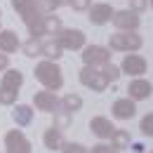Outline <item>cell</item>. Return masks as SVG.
<instances>
[{
  "instance_id": "cell-1",
  "label": "cell",
  "mask_w": 153,
  "mask_h": 153,
  "mask_svg": "<svg viewBox=\"0 0 153 153\" xmlns=\"http://www.w3.org/2000/svg\"><path fill=\"white\" fill-rule=\"evenodd\" d=\"M24 85V73L17 68H5L2 80H0V104L12 106L19 97V87Z\"/></svg>"
},
{
  "instance_id": "cell-2",
  "label": "cell",
  "mask_w": 153,
  "mask_h": 153,
  "mask_svg": "<svg viewBox=\"0 0 153 153\" xmlns=\"http://www.w3.org/2000/svg\"><path fill=\"white\" fill-rule=\"evenodd\" d=\"M36 78L42 82L45 90L57 92V90L64 87V73H61V68L57 66V61H50V59L40 61L38 66H36Z\"/></svg>"
},
{
  "instance_id": "cell-3",
  "label": "cell",
  "mask_w": 153,
  "mask_h": 153,
  "mask_svg": "<svg viewBox=\"0 0 153 153\" xmlns=\"http://www.w3.org/2000/svg\"><path fill=\"white\" fill-rule=\"evenodd\" d=\"M144 40L137 31H115L113 36H108V50L115 52H137L141 50Z\"/></svg>"
},
{
  "instance_id": "cell-4",
  "label": "cell",
  "mask_w": 153,
  "mask_h": 153,
  "mask_svg": "<svg viewBox=\"0 0 153 153\" xmlns=\"http://www.w3.org/2000/svg\"><path fill=\"white\" fill-rule=\"evenodd\" d=\"M78 78H80V82L85 85V87H90L92 92H104L111 82H108V78L104 76V71H99L97 66H82L80 68V73H78Z\"/></svg>"
},
{
  "instance_id": "cell-5",
  "label": "cell",
  "mask_w": 153,
  "mask_h": 153,
  "mask_svg": "<svg viewBox=\"0 0 153 153\" xmlns=\"http://www.w3.org/2000/svg\"><path fill=\"white\" fill-rule=\"evenodd\" d=\"M54 40H57L64 50H82L85 42H87L85 33H82L80 28H61V31L54 33Z\"/></svg>"
},
{
  "instance_id": "cell-6",
  "label": "cell",
  "mask_w": 153,
  "mask_h": 153,
  "mask_svg": "<svg viewBox=\"0 0 153 153\" xmlns=\"http://www.w3.org/2000/svg\"><path fill=\"white\" fill-rule=\"evenodd\" d=\"M33 144L21 130H10L5 134V153H31Z\"/></svg>"
},
{
  "instance_id": "cell-7",
  "label": "cell",
  "mask_w": 153,
  "mask_h": 153,
  "mask_svg": "<svg viewBox=\"0 0 153 153\" xmlns=\"http://www.w3.org/2000/svg\"><path fill=\"white\" fill-rule=\"evenodd\" d=\"M111 21H113V26L118 28V31H137L139 26H141V19H139V12H134V10H115L113 17H111Z\"/></svg>"
},
{
  "instance_id": "cell-8",
  "label": "cell",
  "mask_w": 153,
  "mask_h": 153,
  "mask_svg": "<svg viewBox=\"0 0 153 153\" xmlns=\"http://www.w3.org/2000/svg\"><path fill=\"white\" fill-rule=\"evenodd\" d=\"M82 61L87 66H104L111 61V50L104 45H85L82 47Z\"/></svg>"
},
{
  "instance_id": "cell-9",
  "label": "cell",
  "mask_w": 153,
  "mask_h": 153,
  "mask_svg": "<svg viewBox=\"0 0 153 153\" xmlns=\"http://www.w3.org/2000/svg\"><path fill=\"white\" fill-rule=\"evenodd\" d=\"M146 66L149 64H146V59L141 54H125L123 64H120V71L127 73V76H132V78H141L146 73Z\"/></svg>"
},
{
  "instance_id": "cell-10",
  "label": "cell",
  "mask_w": 153,
  "mask_h": 153,
  "mask_svg": "<svg viewBox=\"0 0 153 153\" xmlns=\"http://www.w3.org/2000/svg\"><path fill=\"white\" fill-rule=\"evenodd\" d=\"M33 106L38 111H45V113H54L59 106H61V101L57 99V94L52 90H40V92L33 94Z\"/></svg>"
},
{
  "instance_id": "cell-11",
  "label": "cell",
  "mask_w": 153,
  "mask_h": 153,
  "mask_svg": "<svg viewBox=\"0 0 153 153\" xmlns=\"http://www.w3.org/2000/svg\"><path fill=\"white\" fill-rule=\"evenodd\" d=\"M90 24H94V26H104V24H108L111 17H113V7L108 5V2H97V5H90Z\"/></svg>"
},
{
  "instance_id": "cell-12",
  "label": "cell",
  "mask_w": 153,
  "mask_h": 153,
  "mask_svg": "<svg viewBox=\"0 0 153 153\" xmlns=\"http://www.w3.org/2000/svg\"><path fill=\"white\" fill-rule=\"evenodd\" d=\"M111 111H113V118H118V120H130V118L137 115V101L130 99V97L115 99L113 106H111Z\"/></svg>"
},
{
  "instance_id": "cell-13",
  "label": "cell",
  "mask_w": 153,
  "mask_h": 153,
  "mask_svg": "<svg viewBox=\"0 0 153 153\" xmlns=\"http://www.w3.org/2000/svg\"><path fill=\"white\" fill-rule=\"evenodd\" d=\"M127 92H130V99L144 101V99H149V97L153 94V85L149 80H144V78H134L132 82L127 85Z\"/></svg>"
},
{
  "instance_id": "cell-14",
  "label": "cell",
  "mask_w": 153,
  "mask_h": 153,
  "mask_svg": "<svg viewBox=\"0 0 153 153\" xmlns=\"http://www.w3.org/2000/svg\"><path fill=\"white\" fill-rule=\"evenodd\" d=\"M90 130H92V134L99 137V139H111L115 125L108 120V118H104V115H94V118L90 120Z\"/></svg>"
},
{
  "instance_id": "cell-15",
  "label": "cell",
  "mask_w": 153,
  "mask_h": 153,
  "mask_svg": "<svg viewBox=\"0 0 153 153\" xmlns=\"http://www.w3.org/2000/svg\"><path fill=\"white\" fill-rule=\"evenodd\" d=\"M21 47V42H19V36L14 33V31H0V52L2 54H12V52H17Z\"/></svg>"
},
{
  "instance_id": "cell-16",
  "label": "cell",
  "mask_w": 153,
  "mask_h": 153,
  "mask_svg": "<svg viewBox=\"0 0 153 153\" xmlns=\"http://www.w3.org/2000/svg\"><path fill=\"white\" fill-rule=\"evenodd\" d=\"M40 57L50 59V61H59V59L64 57V47H61L54 38H52V40H45V42L40 45Z\"/></svg>"
},
{
  "instance_id": "cell-17",
  "label": "cell",
  "mask_w": 153,
  "mask_h": 153,
  "mask_svg": "<svg viewBox=\"0 0 153 153\" xmlns=\"http://www.w3.org/2000/svg\"><path fill=\"white\" fill-rule=\"evenodd\" d=\"M12 120H14L19 127L31 125V120H33V108H31L28 104H17L14 111H12Z\"/></svg>"
},
{
  "instance_id": "cell-18",
  "label": "cell",
  "mask_w": 153,
  "mask_h": 153,
  "mask_svg": "<svg viewBox=\"0 0 153 153\" xmlns=\"http://www.w3.org/2000/svg\"><path fill=\"white\" fill-rule=\"evenodd\" d=\"M64 132H59L57 127H50L45 137H42V141H45V149H50V151H61V144H64Z\"/></svg>"
},
{
  "instance_id": "cell-19",
  "label": "cell",
  "mask_w": 153,
  "mask_h": 153,
  "mask_svg": "<svg viewBox=\"0 0 153 153\" xmlns=\"http://www.w3.org/2000/svg\"><path fill=\"white\" fill-rule=\"evenodd\" d=\"M71 123H73V113H71V111H66L64 106L54 111V125H52V127H57L59 132H66V130L71 127Z\"/></svg>"
},
{
  "instance_id": "cell-20",
  "label": "cell",
  "mask_w": 153,
  "mask_h": 153,
  "mask_svg": "<svg viewBox=\"0 0 153 153\" xmlns=\"http://www.w3.org/2000/svg\"><path fill=\"white\" fill-rule=\"evenodd\" d=\"M111 144H113L118 151H127V149L132 146V137H130V132H125V130H118V127H115L113 134H111Z\"/></svg>"
},
{
  "instance_id": "cell-21",
  "label": "cell",
  "mask_w": 153,
  "mask_h": 153,
  "mask_svg": "<svg viewBox=\"0 0 153 153\" xmlns=\"http://www.w3.org/2000/svg\"><path fill=\"white\" fill-rule=\"evenodd\" d=\"M61 28H64V26H61V19H59L54 12H50V14L42 17V31H45V36H54Z\"/></svg>"
},
{
  "instance_id": "cell-22",
  "label": "cell",
  "mask_w": 153,
  "mask_h": 153,
  "mask_svg": "<svg viewBox=\"0 0 153 153\" xmlns=\"http://www.w3.org/2000/svg\"><path fill=\"white\" fill-rule=\"evenodd\" d=\"M61 106H64L66 111H71V113H78V111L82 108V97L80 94H66L61 99Z\"/></svg>"
},
{
  "instance_id": "cell-23",
  "label": "cell",
  "mask_w": 153,
  "mask_h": 153,
  "mask_svg": "<svg viewBox=\"0 0 153 153\" xmlns=\"http://www.w3.org/2000/svg\"><path fill=\"white\" fill-rule=\"evenodd\" d=\"M40 45H42V42H38V38H31L28 42L21 45V50H24L26 57H40Z\"/></svg>"
},
{
  "instance_id": "cell-24",
  "label": "cell",
  "mask_w": 153,
  "mask_h": 153,
  "mask_svg": "<svg viewBox=\"0 0 153 153\" xmlns=\"http://www.w3.org/2000/svg\"><path fill=\"white\" fill-rule=\"evenodd\" d=\"M101 71H104V76L108 78V82H115L118 78L123 76L120 66H115V64H111V61H108V64H104V66H101Z\"/></svg>"
},
{
  "instance_id": "cell-25",
  "label": "cell",
  "mask_w": 153,
  "mask_h": 153,
  "mask_svg": "<svg viewBox=\"0 0 153 153\" xmlns=\"http://www.w3.org/2000/svg\"><path fill=\"white\" fill-rule=\"evenodd\" d=\"M61 153H90V149H85L78 141H64L61 144Z\"/></svg>"
},
{
  "instance_id": "cell-26",
  "label": "cell",
  "mask_w": 153,
  "mask_h": 153,
  "mask_svg": "<svg viewBox=\"0 0 153 153\" xmlns=\"http://www.w3.org/2000/svg\"><path fill=\"white\" fill-rule=\"evenodd\" d=\"M139 130L144 137H153V113H146L139 123Z\"/></svg>"
},
{
  "instance_id": "cell-27",
  "label": "cell",
  "mask_w": 153,
  "mask_h": 153,
  "mask_svg": "<svg viewBox=\"0 0 153 153\" xmlns=\"http://www.w3.org/2000/svg\"><path fill=\"white\" fill-rule=\"evenodd\" d=\"M38 5H40V10H42L45 14H50V12H57L64 2H61V0H38Z\"/></svg>"
},
{
  "instance_id": "cell-28",
  "label": "cell",
  "mask_w": 153,
  "mask_h": 153,
  "mask_svg": "<svg viewBox=\"0 0 153 153\" xmlns=\"http://www.w3.org/2000/svg\"><path fill=\"white\" fill-rule=\"evenodd\" d=\"M90 153H120V151L115 149L113 144H104V141H101V144H94Z\"/></svg>"
},
{
  "instance_id": "cell-29",
  "label": "cell",
  "mask_w": 153,
  "mask_h": 153,
  "mask_svg": "<svg viewBox=\"0 0 153 153\" xmlns=\"http://www.w3.org/2000/svg\"><path fill=\"white\" fill-rule=\"evenodd\" d=\"M68 5H71L76 12H87L90 5H92V0H68Z\"/></svg>"
},
{
  "instance_id": "cell-30",
  "label": "cell",
  "mask_w": 153,
  "mask_h": 153,
  "mask_svg": "<svg viewBox=\"0 0 153 153\" xmlns=\"http://www.w3.org/2000/svg\"><path fill=\"white\" fill-rule=\"evenodd\" d=\"M149 7V0H130V10L134 12H144Z\"/></svg>"
},
{
  "instance_id": "cell-31",
  "label": "cell",
  "mask_w": 153,
  "mask_h": 153,
  "mask_svg": "<svg viewBox=\"0 0 153 153\" xmlns=\"http://www.w3.org/2000/svg\"><path fill=\"white\" fill-rule=\"evenodd\" d=\"M10 66V59H7V54H0V71H5Z\"/></svg>"
},
{
  "instance_id": "cell-32",
  "label": "cell",
  "mask_w": 153,
  "mask_h": 153,
  "mask_svg": "<svg viewBox=\"0 0 153 153\" xmlns=\"http://www.w3.org/2000/svg\"><path fill=\"white\" fill-rule=\"evenodd\" d=\"M132 151H137V153H141V151H144V146H141V144H132Z\"/></svg>"
},
{
  "instance_id": "cell-33",
  "label": "cell",
  "mask_w": 153,
  "mask_h": 153,
  "mask_svg": "<svg viewBox=\"0 0 153 153\" xmlns=\"http://www.w3.org/2000/svg\"><path fill=\"white\" fill-rule=\"evenodd\" d=\"M0 21H2V10H0Z\"/></svg>"
},
{
  "instance_id": "cell-34",
  "label": "cell",
  "mask_w": 153,
  "mask_h": 153,
  "mask_svg": "<svg viewBox=\"0 0 153 153\" xmlns=\"http://www.w3.org/2000/svg\"><path fill=\"white\" fill-rule=\"evenodd\" d=\"M149 5H151V7H153V0H149Z\"/></svg>"
}]
</instances>
